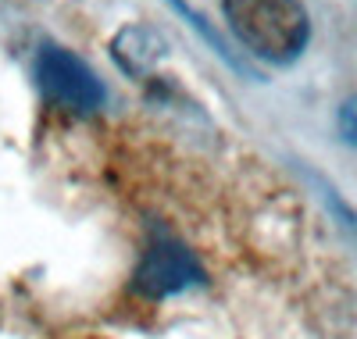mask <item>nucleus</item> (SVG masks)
I'll use <instances>...</instances> for the list:
<instances>
[{
    "label": "nucleus",
    "instance_id": "2",
    "mask_svg": "<svg viewBox=\"0 0 357 339\" xmlns=\"http://www.w3.org/2000/svg\"><path fill=\"white\" fill-rule=\"evenodd\" d=\"M36 79H40V89L47 93V100L75 114H93L107 100L97 72L65 47H43L36 61Z\"/></svg>",
    "mask_w": 357,
    "mask_h": 339
},
{
    "label": "nucleus",
    "instance_id": "5",
    "mask_svg": "<svg viewBox=\"0 0 357 339\" xmlns=\"http://www.w3.org/2000/svg\"><path fill=\"white\" fill-rule=\"evenodd\" d=\"M168 4H172V8L178 11V15H183V18H186V22H190V25L197 29V33H200V36L207 40V47H211V50H215V54H218V57L225 61V65H229V68H236V72H250V68L243 65V61H240V57H236V50H229V43H225V40H222V36L215 33V29H211V25H207V18H204L200 11H190V8L183 4V0H168ZM250 79H257V75L250 72Z\"/></svg>",
    "mask_w": 357,
    "mask_h": 339
},
{
    "label": "nucleus",
    "instance_id": "3",
    "mask_svg": "<svg viewBox=\"0 0 357 339\" xmlns=\"http://www.w3.org/2000/svg\"><path fill=\"white\" fill-rule=\"evenodd\" d=\"M200 282H204V268L197 264V257L183 243H175L168 236H161L146 246V254L132 275V289L139 296H151V300L186 293Z\"/></svg>",
    "mask_w": 357,
    "mask_h": 339
},
{
    "label": "nucleus",
    "instance_id": "1",
    "mask_svg": "<svg viewBox=\"0 0 357 339\" xmlns=\"http://www.w3.org/2000/svg\"><path fill=\"white\" fill-rule=\"evenodd\" d=\"M222 8L236 40L268 65H293L311 40L301 0H222Z\"/></svg>",
    "mask_w": 357,
    "mask_h": 339
},
{
    "label": "nucleus",
    "instance_id": "4",
    "mask_svg": "<svg viewBox=\"0 0 357 339\" xmlns=\"http://www.w3.org/2000/svg\"><path fill=\"white\" fill-rule=\"evenodd\" d=\"M111 57H114V65L132 79L151 75L158 68V61L165 57V36L151 25H126L122 33L111 40Z\"/></svg>",
    "mask_w": 357,
    "mask_h": 339
},
{
    "label": "nucleus",
    "instance_id": "6",
    "mask_svg": "<svg viewBox=\"0 0 357 339\" xmlns=\"http://www.w3.org/2000/svg\"><path fill=\"white\" fill-rule=\"evenodd\" d=\"M336 126H340L343 143L357 150V97L343 100V107H340V114H336Z\"/></svg>",
    "mask_w": 357,
    "mask_h": 339
}]
</instances>
